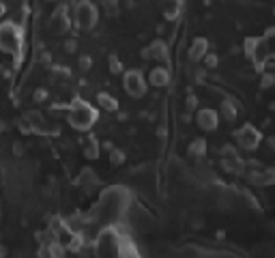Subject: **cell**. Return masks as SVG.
<instances>
[{
    "label": "cell",
    "mask_w": 275,
    "mask_h": 258,
    "mask_svg": "<svg viewBox=\"0 0 275 258\" xmlns=\"http://www.w3.org/2000/svg\"><path fill=\"white\" fill-rule=\"evenodd\" d=\"M131 209V194L123 185H114V187L103 189L99 203L95 207V217L103 228L106 226H116Z\"/></svg>",
    "instance_id": "1"
},
{
    "label": "cell",
    "mask_w": 275,
    "mask_h": 258,
    "mask_svg": "<svg viewBox=\"0 0 275 258\" xmlns=\"http://www.w3.org/2000/svg\"><path fill=\"white\" fill-rule=\"evenodd\" d=\"M67 120L78 132H88L99 120V110L84 99H74L67 106Z\"/></svg>",
    "instance_id": "2"
},
{
    "label": "cell",
    "mask_w": 275,
    "mask_h": 258,
    "mask_svg": "<svg viewBox=\"0 0 275 258\" xmlns=\"http://www.w3.org/2000/svg\"><path fill=\"white\" fill-rule=\"evenodd\" d=\"M245 50L252 56L256 67H264L269 60H275V26H271L262 37L247 39Z\"/></svg>",
    "instance_id": "3"
},
{
    "label": "cell",
    "mask_w": 275,
    "mask_h": 258,
    "mask_svg": "<svg viewBox=\"0 0 275 258\" xmlns=\"http://www.w3.org/2000/svg\"><path fill=\"white\" fill-rule=\"evenodd\" d=\"M24 50V30L15 22L7 20L0 24V52L13 56L20 60V54Z\"/></svg>",
    "instance_id": "4"
},
{
    "label": "cell",
    "mask_w": 275,
    "mask_h": 258,
    "mask_svg": "<svg viewBox=\"0 0 275 258\" xmlns=\"http://www.w3.org/2000/svg\"><path fill=\"white\" fill-rule=\"evenodd\" d=\"M120 237L114 226H106L99 235H97V252L101 258H118L120 252Z\"/></svg>",
    "instance_id": "5"
},
{
    "label": "cell",
    "mask_w": 275,
    "mask_h": 258,
    "mask_svg": "<svg viewBox=\"0 0 275 258\" xmlns=\"http://www.w3.org/2000/svg\"><path fill=\"white\" fill-rule=\"evenodd\" d=\"M74 22L80 30H93L99 22V9L91 0H78L74 9Z\"/></svg>",
    "instance_id": "6"
},
{
    "label": "cell",
    "mask_w": 275,
    "mask_h": 258,
    "mask_svg": "<svg viewBox=\"0 0 275 258\" xmlns=\"http://www.w3.org/2000/svg\"><path fill=\"white\" fill-rule=\"evenodd\" d=\"M123 88L129 97H133V99H140V97L147 95V78L142 76L140 69H129L123 74Z\"/></svg>",
    "instance_id": "7"
},
{
    "label": "cell",
    "mask_w": 275,
    "mask_h": 258,
    "mask_svg": "<svg viewBox=\"0 0 275 258\" xmlns=\"http://www.w3.org/2000/svg\"><path fill=\"white\" fill-rule=\"evenodd\" d=\"M234 138H237V144L243 151H256L262 142V134H260V129H256L252 123H245L243 127H239L237 132H234Z\"/></svg>",
    "instance_id": "8"
},
{
    "label": "cell",
    "mask_w": 275,
    "mask_h": 258,
    "mask_svg": "<svg viewBox=\"0 0 275 258\" xmlns=\"http://www.w3.org/2000/svg\"><path fill=\"white\" fill-rule=\"evenodd\" d=\"M69 28H71V18H69L67 5H58L50 18V30L54 35H67Z\"/></svg>",
    "instance_id": "9"
},
{
    "label": "cell",
    "mask_w": 275,
    "mask_h": 258,
    "mask_svg": "<svg viewBox=\"0 0 275 258\" xmlns=\"http://www.w3.org/2000/svg\"><path fill=\"white\" fill-rule=\"evenodd\" d=\"M222 166H224V170L230 172V174H241L245 170L243 159L239 157V153H237L234 147H224L222 149Z\"/></svg>",
    "instance_id": "10"
},
{
    "label": "cell",
    "mask_w": 275,
    "mask_h": 258,
    "mask_svg": "<svg viewBox=\"0 0 275 258\" xmlns=\"http://www.w3.org/2000/svg\"><path fill=\"white\" fill-rule=\"evenodd\" d=\"M142 56H144L147 60H157L159 64H168V60H170L168 45H166V41H161V39L153 41L149 47H144V50H142Z\"/></svg>",
    "instance_id": "11"
},
{
    "label": "cell",
    "mask_w": 275,
    "mask_h": 258,
    "mask_svg": "<svg viewBox=\"0 0 275 258\" xmlns=\"http://www.w3.org/2000/svg\"><path fill=\"white\" fill-rule=\"evenodd\" d=\"M196 125L202 132H215V129L220 127V114L211 108H202L196 114Z\"/></svg>",
    "instance_id": "12"
},
{
    "label": "cell",
    "mask_w": 275,
    "mask_h": 258,
    "mask_svg": "<svg viewBox=\"0 0 275 258\" xmlns=\"http://www.w3.org/2000/svg\"><path fill=\"white\" fill-rule=\"evenodd\" d=\"M76 185L80 189H84V191H93V189H97L101 185V179L97 176V172L93 170V168H84V170L80 172V176L76 179Z\"/></svg>",
    "instance_id": "13"
},
{
    "label": "cell",
    "mask_w": 275,
    "mask_h": 258,
    "mask_svg": "<svg viewBox=\"0 0 275 258\" xmlns=\"http://www.w3.org/2000/svg\"><path fill=\"white\" fill-rule=\"evenodd\" d=\"M157 7H159V11L164 13V18L172 22L179 18L183 11V0H157Z\"/></svg>",
    "instance_id": "14"
},
{
    "label": "cell",
    "mask_w": 275,
    "mask_h": 258,
    "mask_svg": "<svg viewBox=\"0 0 275 258\" xmlns=\"http://www.w3.org/2000/svg\"><path fill=\"white\" fill-rule=\"evenodd\" d=\"M149 82H151V86H155V88H164V86L170 84V71H168L166 64H157L155 69H151Z\"/></svg>",
    "instance_id": "15"
},
{
    "label": "cell",
    "mask_w": 275,
    "mask_h": 258,
    "mask_svg": "<svg viewBox=\"0 0 275 258\" xmlns=\"http://www.w3.org/2000/svg\"><path fill=\"white\" fill-rule=\"evenodd\" d=\"M207 54H209V41L204 37H196L191 41V45H189V60L198 62V60L204 58Z\"/></svg>",
    "instance_id": "16"
},
{
    "label": "cell",
    "mask_w": 275,
    "mask_h": 258,
    "mask_svg": "<svg viewBox=\"0 0 275 258\" xmlns=\"http://www.w3.org/2000/svg\"><path fill=\"white\" fill-rule=\"evenodd\" d=\"M24 118L28 120V125L32 129V134H47V129H45V123L47 120L43 118L41 112H37V110H28L26 114H24Z\"/></svg>",
    "instance_id": "17"
},
{
    "label": "cell",
    "mask_w": 275,
    "mask_h": 258,
    "mask_svg": "<svg viewBox=\"0 0 275 258\" xmlns=\"http://www.w3.org/2000/svg\"><path fill=\"white\" fill-rule=\"evenodd\" d=\"M224 120H228V123H232L234 118H237V114H239V108H237V103H234L232 99H224L222 101V108H220V112H217Z\"/></svg>",
    "instance_id": "18"
},
{
    "label": "cell",
    "mask_w": 275,
    "mask_h": 258,
    "mask_svg": "<svg viewBox=\"0 0 275 258\" xmlns=\"http://www.w3.org/2000/svg\"><path fill=\"white\" fill-rule=\"evenodd\" d=\"M93 5H97V9H103V13H108L110 18H116L120 11V3L118 0H91Z\"/></svg>",
    "instance_id": "19"
},
{
    "label": "cell",
    "mask_w": 275,
    "mask_h": 258,
    "mask_svg": "<svg viewBox=\"0 0 275 258\" xmlns=\"http://www.w3.org/2000/svg\"><path fill=\"white\" fill-rule=\"evenodd\" d=\"M97 103H99V108H103L106 112H116L118 110L116 97H112L108 93H99V95H97Z\"/></svg>",
    "instance_id": "20"
},
{
    "label": "cell",
    "mask_w": 275,
    "mask_h": 258,
    "mask_svg": "<svg viewBox=\"0 0 275 258\" xmlns=\"http://www.w3.org/2000/svg\"><path fill=\"white\" fill-rule=\"evenodd\" d=\"M99 149H101V144H99V140H97L95 136H88V138L84 140V155L88 159H97V157H99Z\"/></svg>",
    "instance_id": "21"
},
{
    "label": "cell",
    "mask_w": 275,
    "mask_h": 258,
    "mask_svg": "<svg viewBox=\"0 0 275 258\" xmlns=\"http://www.w3.org/2000/svg\"><path fill=\"white\" fill-rule=\"evenodd\" d=\"M189 155L191 157H204L207 155V140L204 138H196L189 144Z\"/></svg>",
    "instance_id": "22"
},
{
    "label": "cell",
    "mask_w": 275,
    "mask_h": 258,
    "mask_svg": "<svg viewBox=\"0 0 275 258\" xmlns=\"http://www.w3.org/2000/svg\"><path fill=\"white\" fill-rule=\"evenodd\" d=\"M125 161V153L118 149H110V164L112 166H120Z\"/></svg>",
    "instance_id": "23"
},
{
    "label": "cell",
    "mask_w": 275,
    "mask_h": 258,
    "mask_svg": "<svg viewBox=\"0 0 275 258\" xmlns=\"http://www.w3.org/2000/svg\"><path fill=\"white\" fill-rule=\"evenodd\" d=\"M110 71H112V74H123V62L118 60L116 54L110 56Z\"/></svg>",
    "instance_id": "24"
},
{
    "label": "cell",
    "mask_w": 275,
    "mask_h": 258,
    "mask_svg": "<svg viewBox=\"0 0 275 258\" xmlns=\"http://www.w3.org/2000/svg\"><path fill=\"white\" fill-rule=\"evenodd\" d=\"M47 249H50V256H52V258H62V254H64V247L58 243V241L50 243V247H47Z\"/></svg>",
    "instance_id": "25"
},
{
    "label": "cell",
    "mask_w": 275,
    "mask_h": 258,
    "mask_svg": "<svg viewBox=\"0 0 275 258\" xmlns=\"http://www.w3.org/2000/svg\"><path fill=\"white\" fill-rule=\"evenodd\" d=\"M202 60H204L207 69H215V67H217V62H220V60H217V56H215V54H211V52H209V54H207Z\"/></svg>",
    "instance_id": "26"
},
{
    "label": "cell",
    "mask_w": 275,
    "mask_h": 258,
    "mask_svg": "<svg viewBox=\"0 0 275 258\" xmlns=\"http://www.w3.org/2000/svg\"><path fill=\"white\" fill-rule=\"evenodd\" d=\"M91 64H93V58H91V56H80L78 67L82 69V71H88V69H91Z\"/></svg>",
    "instance_id": "27"
},
{
    "label": "cell",
    "mask_w": 275,
    "mask_h": 258,
    "mask_svg": "<svg viewBox=\"0 0 275 258\" xmlns=\"http://www.w3.org/2000/svg\"><path fill=\"white\" fill-rule=\"evenodd\" d=\"M32 99H35L37 103H43L47 99V91H45V88H37V91L32 93Z\"/></svg>",
    "instance_id": "28"
},
{
    "label": "cell",
    "mask_w": 275,
    "mask_h": 258,
    "mask_svg": "<svg viewBox=\"0 0 275 258\" xmlns=\"http://www.w3.org/2000/svg\"><path fill=\"white\" fill-rule=\"evenodd\" d=\"M11 76H13V67H9V64H0V78L11 80Z\"/></svg>",
    "instance_id": "29"
},
{
    "label": "cell",
    "mask_w": 275,
    "mask_h": 258,
    "mask_svg": "<svg viewBox=\"0 0 275 258\" xmlns=\"http://www.w3.org/2000/svg\"><path fill=\"white\" fill-rule=\"evenodd\" d=\"M64 52H67V54L78 52V41H76V39H67V41H64Z\"/></svg>",
    "instance_id": "30"
},
{
    "label": "cell",
    "mask_w": 275,
    "mask_h": 258,
    "mask_svg": "<svg viewBox=\"0 0 275 258\" xmlns=\"http://www.w3.org/2000/svg\"><path fill=\"white\" fill-rule=\"evenodd\" d=\"M18 129H20L22 134H32V129H30V125H28L26 118H20V120H18Z\"/></svg>",
    "instance_id": "31"
},
{
    "label": "cell",
    "mask_w": 275,
    "mask_h": 258,
    "mask_svg": "<svg viewBox=\"0 0 275 258\" xmlns=\"http://www.w3.org/2000/svg\"><path fill=\"white\" fill-rule=\"evenodd\" d=\"M196 106H198L196 95H189V97H187V108H189V110H196Z\"/></svg>",
    "instance_id": "32"
},
{
    "label": "cell",
    "mask_w": 275,
    "mask_h": 258,
    "mask_svg": "<svg viewBox=\"0 0 275 258\" xmlns=\"http://www.w3.org/2000/svg\"><path fill=\"white\" fill-rule=\"evenodd\" d=\"M273 84V76H264L262 78V88H269Z\"/></svg>",
    "instance_id": "33"
},
{
    "label": "cell",
    "mask_w": 275,
    "mask_h": 258,
    "mask_svg": "<svg viewBox=\"0 0 275 258\" xmlns=\"http://www.w3.org/2000/svg\"><path fill=\"white\" fill-rule=\"evenodd\" d=\"M13 151H15V155H24V149L20 147V144H15V147H13Z\"/></svg>",
    "instance_id": "34"
},
{
    "label": "cell",
    "mask_w": 275,
    "mask_h": 258,
    "mask_svg": "<svg viewBox=\"0 0 275 258\" xmlns=\"http://www.w3.org/2000/svg\"><path fill=\"white\" fill-rule=\"evenodd\" d=\"M5 254H7V247H5V245H0V258H5Z\"/></svg>",
    "instance_id": "35"
},
{
    "label": "cell",
    "mask_w": 275,
    "mask_h": 258,
    "mask_svg": "<svg viewBox=\"0 0 275 258\" xmlns=\"http://www.w3.org/2000/svg\"><path fill=\"white\" fill-rule=\"evenodd\" d=\"M5 11H7V7H5V3H0V15H5Z\"/></svg>",
    "instance_id": "36"
},
{
    "label": "cell",
    "mask_w": 275,
    "mask_h": 258,
    "mask_svg": "<svg viewBox=\"0 0 275 258\" xmlns=\"http://www.w3.org/2000/svg\"><path fill=\"white\" fill-rule=\"evenodd\" d=\"M273 13H275V9H273Z\"/></svg>",
    "instance_id": "37"
}]
</instances>
